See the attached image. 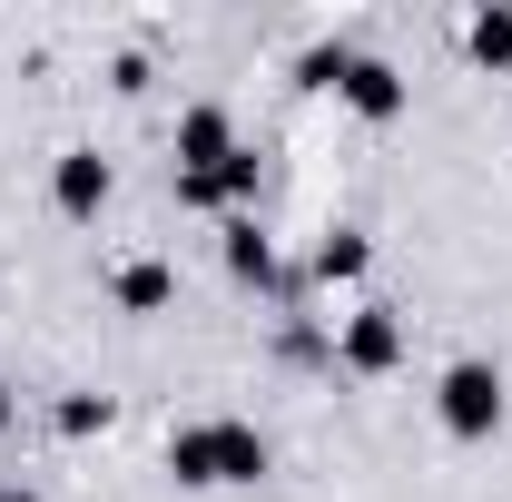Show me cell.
Segmentation results:
<instances>
[{
	"label": "cell",
	"instance_id": "1",
	"mask_svg": "<svg viewBox=\"0 0 512 502\" xmlns=\"http://www.w3.org/2000/svg\"><path fill=\"white\" fill-rule=\"evenodd\" d=\"M168 473H178L188 493H247V483L276 473V443L256 434L247 414H197V424L168 434Z\"/></svg>",
	"mask_w": 512,
	"mask_h": 502
},
{
	"label": "cell",
	"instance_id": "2",
	"mask_svg": "<svg viewBox=\"0 0 512 502\" xmlns=\"http://www.w3.org/2000/svg\"><path fill=\"white\" fill-rule=\"evenodd\" d=\"M503 404H512V384H503L493 355H453L444 375H434V424L453 443H493L503 434Z\"/></svg>",
	"mask_w": 512,
	"mask_h": 502
},
{
	"label": "cell",
	"instance_id": "3",
	"mask_svg": "<svg viewBox=\"0 0 512 502\" xmlns=\"http://www.w3.org/2000/svg\"><path fill=\"white\" fill-rule=\"evenodd\" d=\"M404 345H414V325H404V306H384V296H365V306L335 325V365L355 384H384L404 365Z\"/></svg>",
	"mask_w": 512,
	"mask_h": 502
},
{
	"label": "cell",
	"instance_id": "4",
	"mask_svg": "<svg viewBox=\"0 0 512 502\" xmlns=\"http://www.w3.org/2000/svg\"><path fill=\"white\" fill-rule=\"evenodd\" d=\"M247 138H237V109L227 99H188L178 128H168V158H178V178H207V168H227Z\"/></svg>",
	"mask_w": 512,
	"mask_h": 502
},
{
	"label": "cell",
	"instance_id": "5",
	"mask_svg": "<svg viewBox=\"0 0 512 502\" xmlns=\"http://www.w3.org/2000/svg\"><path fill=\"white\" fill-rule=\"evenodd\" d=\"M109 197H119V168H109V158H99L89 138L50 158V207H60V217H79V227H89V217H99Z\"/></svg>",
	"mask_w": 512,
	"mask_h": 502
},
{
	"label": "cell",
	"instance_id": "6",
	"mask_svg": "<svg viewBox=\"0 0 512 502\" xmlns=\"http://www.w3.org/2000/svg\"><path fill=\"white\" fill-rule=\"evenodd\" d=\"M335 99H345L365 128H394L404 109H414V79L384 60V50H355V69H345V89H335Z\"/></svg>",
	"mask_w": 512,
	"mask_h": 502
},
{
	"label": "cell",
	"instance_id": "7",
	"mask_svg": "<svg viewBox=\"0 0 512 502\" xmlns=\"http://www.w3.org/2000/svg\"><path fill=\"white\" fill-rule=\"evenodd\" d=\"M109 306L119 315H168L178 306V266L168 256H119L109 266Z\"/></svg>",
	"mask_w": 512,
	"mask_h": 502
},
{
	"label": "cell",
	"instance_id": "8",
	"mask_svg": "<svg viewBox=\"0 0 512 502\" xmlns=\"http://www.w3.org/2000/svg\"><path fill=\"white\" fill-rule=\"evenodd\" d=\"M217 256H227V276H237V286H256V296H276V286H286L276 237H266L256 217H227V227H217Z\"/></svg>",
	"mask_w": 512,
	"mask_h": 502
},
{
	"label": "cell",
	"instance_id": "9",
	"mask_svg": "<svg viewBox=\"0 0 512 502\" xmlns=\"http://www.w3.org/2000/svg\"><path fill=\"white\" fill-rule=\"evenodd\" d=\"M365 266H375V237H365V227H325L316 256H306L316 286H365Z\"/></svg>",
	"mask_w": 512,
	"mask_h": 502
},
{
	"label": "cell",
	"instance_id": "10",
	"mask_svg": "<svg viewBox=\"0 0 512 502\" xmlns=\"http://www.w3.org/2000/svg\"><path fill=\"white\" fill-rule=\"evenodd\" d=\"M463 50H473L483 69H512V0H493V10L463 20Z\"/></svg>",
	"mask_w": 512,
	"mask_h": 502
},
{
	"label": "cell",
	"instance_id": "11",
	"mask_svg": "<svg viewBox=\"0 0 512 502\" xmlns=\"http://www.w3.org/2000/svg\"><path fill=\"white\" fill-rule=\"evenodd\" d=\"M345 69H355V40H316V50H296V79H306V89H345Z\"/></svg>",
	"mask_w": 512,
	"mask_h": 502
},
{
	"label": "cell",
	"instance_id": "12",
	"mask_svg": "<svg viewBox=\"0 0 512 502\" xmlns=\"http://www.w3.org/2000/svg\"><path fill=\"white\" fill-rule=\"evenodd\" d=\"M60 434H69V443L109 434V394H60Z\"/></svg>",
	"mask_w": 512,
	"mask_h": 502
},
{
	"label": "cell",
	"instance_id": "13",
	"mask_svg": "<svg viewBox=\"0 0 512 502\" xmlns=\"http://www.w3.org/2000/svg\"><path fill=\"white\" fill-rule=\"evenodd\" d=\"M109 89H128V99H138V89H148V60H138V50H119V60H109Z\"/></svg>",
	"mask_w": 512,
	"mask_h": 502
},
{
	"label": "cell",
	"instance_id": "14",
	"mask_svg": "<svg viewBox=\"0 0 512 502\" xmlns=\"http://www.w3.org/2000/svg\"><path fill=\"white\" fill-rule=\"evenodd\" d=\"M10 424H20V394H10V384H0V434H10Z\"/></svg>",
	"mask_w": 512,
	"mask_h": 502
}]
</instances>
